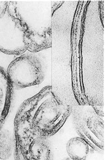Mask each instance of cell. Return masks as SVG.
<instances>
[{"instance_id": "cell-10", "label": "cell", "mask_w": 105, "mask_h": 160, "mask_svg": "<svg viewBox=\"0 0 105 160\" xmlns=\"http://www.w3.org/2000/svg\"><path fill=\"white\" fill-rule=\"evenodd\" d=\"M67 152L72 160H86L89 151V146L80 137L72 138L66 146Z\"/></svg>"}, {"instance_id": "cell-7", "label": "cell", "mask_w": 105, "mask_h": 160, "mask_svg": "<svg viewBox=\"0 0 105 160\" xmlns=\"http://www.w3.org/2000/svg\"><path fill=\"white\" fill-rule=\"evenodd\" d=\"M24 32L13 12V1H0V52L21 55L27 49Z\"/></svg>"}, {"instance_id": "cell-8", "label": "cell", "mask_w": 105, "mask_h": 160, "mask_svg": "<svg viewBox=\"0 0 105 160\" xmlns=\"http://www.w3.org/2000/svg\"><path fill=\"white\" fill-rule=\"evenodd\" d=\"M6 73L12 87L17 89L40 85L45 78L42 63L32 52L24 53L15 59Z\"/></svg>"}, {"instance_id": "cell-11", "label": "cell", "mask_w": 105, "mask_h": 160, "mask_svg": "<svg viewBox=\"0 0 105 160\" xmlns=\"http://www.w3.org/2000/svg\"><path fill=\"white\" fill-rule=\"evenodd\" d=\"M15 148L14 140L11 132L2 128L0 130V159H8Z\"/></svg>"}, {"instance_id": "cell-5", "label": "cell", "mask_w": 105, "mask_h": 160, "mask_svg": "<svg viewBox=\"0 0 105 160\" xmlns=\"http://www.w3.org/2000/svg\"><path fill=\"white\" fill-rule=\"evenodd\" d=\"M71 114L77 133L95 151L105 147V116L98 114L92 106H72Z\"/></svg>"}, {"instance_id": "cell-4", "label": "cell", "mask_w": 105, "mask_h": 160, "mask_svg": "<svg viewBox=\"0 0 105 160\" xmlns=\"http://www.w3.org/2000/svg\"><path fill=\"white\" fill-rule=\"evenodd\" d=\"M13 12L24 32V42L32 53L51 48V2L13 1Z\"/></svg>"}, {"instance_id": "cell-2", "label": "cell", "mask_w": 105, "mask_h": 160, "mask_svg": "<svg viewBox=\"0 0 105 160\" xmlns=\"http://www.w3.org/2000/svg\"><path fill=\"white\" fill-rule=\"evenodd\" d=\"M79 1H51L52 93L60 102L76 106L71 87V31Z\"/></svg>"}, {"instance_id": "cell-6", "label": "cell", "mask_w": 105, "mask_h": 160, "mask_svg": "<svg viewBox=\"0 0 105 160\" xmlns=\"http://www.w3.org/2000/svg\"><path fill=\"white\" fill-rule=\"evenodd\" d=\"M88 1H79L74 12L71 31V87L78 105L82 101L81 89L82 47L84 22Z\"/></svg>"}, {"instance_id": "cell-14", "label": "cell", "mask_w": 105, "mask_h": 160, "mask_svg": "<svg viewBox=\"0 0 105 160\" xmlns=\"http://www.w3.org/2000/svg\"><path fill=\"white\" fill-rule=\"evenodd\" d=\"M62 160H72L70 158H66Z\"/></svg>"}, {"instance_id": "cell-1", "label": "cell", "mask_w": 105, "mask_h": 160, "mask_svg": "<svg viewBox=\"0 0 105 160\" xmlns=\"http://www.w3.org/2000/svg\"><path fill=\"white\" fill-rule=\"evenodd\" d=\"M99 1H88L82 47L81 106L105 108V27Z\"/></svg>"}, {"instance_id": "cell-12", "label": "cell", "mask_w": 105, "mask_h": 160, "mask_svg": "<svg viewBox=\"0 0 105 160\" xmlns=\"http://www.w3.org/2000/svg\"><path fill=\"white\" fill-rule=\"evenodd\" d=\"M105 1H99V12L101 20L103 26L105 27Z\"/></svg>"}, {"instance_id": "cell-13", "label": "cell", "mask_w": 105, "mask_h": 160, "mask_svg": "<svg viewBox=\"0 0 105 160\" xmlns=\"http://www.w3.org/2000/svg\"><path fill=\"white\" fill-rule=\"evenodd\" d=\"M6 118L3 115L2 112L0 111V130L3 128V125L5 123Z\"/></svg>"}, {"instance_id": "cell-9", "label": "cell", "mask_w": 105, "mask_h": 160, "mask_svg": "<svg viewBox=\"0 0 105 160\" xmlns=\"http://www.w3.org/2000/svg\"><path fill=\"white\" fill-rule=\"evenodd\" d=\"M12 89L7 73L0 67V111L6 118L11 106Z\"/></svg>"}, {"instance_id": "cell-3", "label": "cell", "mask_w": 105, "mask_h": 160, "mask_svg": "<svg viewBox=\"0 0 105 160\" xmlns=\"http://www.w3.org/2000/svg\"><path fill=\"white\" fill-rule=\"evenodd\" d=\"M71 111L72 106L59 102L52 93L51 86H47L24 101L15 118L31 134L48 138L64 126Z\"/></svg>"}]
</instances>
